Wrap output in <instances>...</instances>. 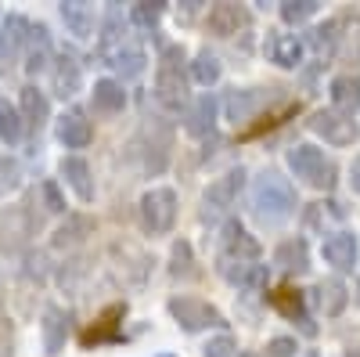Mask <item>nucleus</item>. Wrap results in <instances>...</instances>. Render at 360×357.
<instances>
[{
    "label": "nucleus",
    "mask_w": 360,
    "mask_h": 357,
    "mask_svg": "<svg viewBox=\"0 0 360 357\" xmlns=\"http://www.w3.org/2000/svg\"><path fill=\"white\" fill-rule=\"evenodd\" d=\"M98 47H101V58H105V65H112L115 73H123V76H137L148 62V54L134 33V22L130 15H123L115 4L108 8L105 22H101V37H98Z\"/></svg>",
    "instance_id": "obj_1"
},
{
    "label": "nucleus",
    "mask_w": 360,
    "mask_h": 357,
    "mask_svg": "<svg viewBox=\"0 0 360 357\" xmlns=\"http://www.w3.org/2000/svg\"><path fill=\"white\" fill-rule=\"evenodd\" d=\"M295 188L288 184V177H281L278 170H263L252 181V213L263 224H285L295 213Z\"/></svg>",
    "instance_id": "obj_2"
},
{
    "label": "nucleus",
    "mask_w": 360,
    "mask_h": 357,
    "mask_svg": "<svg viewBox=\"0 0 360 357\" xmlns=\"http://www.w3.org/2000/svg\"><path fill=\"white\" fill-rule=\"evenodd\" d=\"M155 101L169 112H180L191 105L188 94V73H184V51L180 44L162 47L159 54V69H155Z\"/></svg>",
    "instance_id": "obj_3"
},
{
    "label": "nucleus",
    "mask_w": 360,
    "mask_h": 357,
    "mask_svg": "<svg viewBox=\"0 0 360 357\" xmlns=\"http://www.w3.org/2000/svg\"><path fill=\"white\" fill-rule=\"evenodd\" d=\"M288 170H292L303 184H310V188H317V192H332L335 181H339L335 159H328L324 148H317V144H292V148H288Z\"/></svg>",
    "instance_id": "obj_4"
},
{
    "label": "nucleus",
    "mask_w": 360,
    "mask_h": 357,
    "mask_svg": "<svg viewBox=\"0 0 360 357\" xmlns=\"http://www.w3.org/2000/svg\"><path fill=\"white\" fill-rule=\"evenodd\" d=\"M166 311L184 332H205V329H224L227 325V318L209 300H198V296H173Z\"/></svg>",
    "instance_id": "obj_5"
},
{
    "label": "nucleus",
    "mask_w": 360,
    "mask_h": 357,
    "mask_svg": "<svg viewBox=\"0 0 360 357\" xmlns=\"http://www.w3.org/2000/svg\"><path fill=\"white\" fill-rule=\"evenodd\" d=\"M141 224L148 234H169L176 224V192L173 188H152L141 195Z\"/></svg>",
    "instance_id": "obj_6"
},
{
    "label": "nucleus",
    "mask_w": 360,
    "mask_h": 357,
    "mask_svg": "<svg viewBox=\"0 0 360 357\" xmlns=\"http://www.w3.org/2000/svg\"><path fill=\"white\" fill-rule=\"evenodd\" d=\"M242 188H245V170H242V166L220 173L217 181L205 188V195H202V217L213 220V217L227 213L231 206L238 202V195H242Z\"/></svg>",
    "instance_id": "obj_7"
},
{
    "label": "nucleus",
    "mask_w": 360,
    "mask_h": 357,
    "mask_svg": "<svg viewBox=\"0 0 360 357\" xmlns=\"http://www.w3.org/2000/svg\"><path fill=\"white\" fill-rule=\"evenodd\" d=\"M259 242L242 227V220H227L220 227V253L217 260H242V263H259Z\"/></svg>",
    "instance_id": "obj_8"
},
{
    "label": "nucleus",
    "mask_w": 360,
    "mask_h": 357,
    "mask_svg": "<svg viewBox=\"0 0 360 357\" xmlns=\"http://www.w3.org/2000/svg\"><path fill=\"white\" fill-rule=\"evenodd\" d=\"M310 130L317 137H324L328 144H335V148H346L356 141V123L349 115H339L335 108H321L310 115Z\"/></svg>",
    "instance_id": "obj_9"
},
{
    "label": "nucleus",
    "mask_w": 360,
    "mask_h": 357,
    "mask_svg": "<svg viewBox=\"0 0 360 357\" xmlns=\"http://www.w3.org/2000/svg\"><path fill=\"white\" fill-rule=\"evenodd\" d=\"M148 148H144V170L148 173H162L169 163V148H173V130L166 123H148Z\"/></svg>",
    "instance_id": "obj_10"
},
{
    "label": "nucleus",
    "mask_w": 360,
    "mask_h": 357,
    "mask_svg": "<svg viewBox=\"0 0 360 357\" xmlns=\"http://www.w3.org/2000/svg\"><path fill=\"white\" fill-rule=\"evenodd\" d=\"M321 256L335 267V271H353L356 267V234L353 231H332L321 246Z\"/></svg>",
    "instance_id": "obj_11"
},
{
    "label": "nucleus",
    "mask_w": 360,
    "mask_h": 357,
    "mask_svg": "<svg viewBox=\"0 0 360 357\" xmlns=\"http://www.w3.org/2000/svg\"><path fill=\"white\" fill-rule=\"evenodd\" d=\"M72 332V325H69V314L62 307H47L44 311V321H40V343H44V353H62L65 350V339Z\"/></svg>",
    "instance_id": "obj_12"
},
{
    "label": "nucleus",
    "mask_w": 360,
    "mask_h": 357,
    "mask_svg": "<svg viewBox=\"0 0 360 357\" xmlns=\"http://www.w3.org/2000/svg\"><path fill=\"white\" fill-rule=\"evenodd\" d=\"M51 87L58 98H72L83 87V65L76 62V54H58L51 65Z\"/></svg>",
    "instance_id": "obj_13"
},
{
    "label": "nucleus",
    "mask_w": 360,
    "mask_h": 357,
    "mask_svg": "<svg viewBox=\"0 0 360 357\" xmlns=\"http://www.w3.org/2000/svg\"><path fill=\"white\" fill-rule=\"evenodd\" d=\"M213 127H217V98L213 94L191 98V105L184 108V130L191 137H205V134H213Z\"/></svg>",
    "instance_id": "obj_14"
},
{
    "label": "nucleus",
    "mask_w": 360,
    "mask_h": 357,
    "mask_svg": "<svg viewBox=\"0 0 360 357\" xmlns=\"http://www.w3.org/2000/svg\"><path fill=\"white\" fill-rule=\"evenodd\" d=\"M328 98H332V108L339 112V115H356V108H360V76H353V73H342V76H335L332 83H328Z\"/></svg>",
    "instance_id": "obj_15"
},
{
    "label": "nucleus",
    "mask_w": 360,
    "mask_h": 357,
    "mask_svg": "<svg viewBox=\"0 0 360 357\" xmlns=\"http://www.w3.org/2000/svg\"><path fill=\"white\" fill-rule=\"evenodd\" d=\"M29 33H33V22L22 18V15H8L4 29H0V54L8 62H18L22 51L29 47Z\"/></svg>",
    "instance_id": "obj_16"
},
{
    "label": "nucleus",
    "mask_w": 360,
    "mask_h": 357,
    "mask_svg": "<svg viewBox=\"0 0 360 357\" xmlns=\"http://www.w3.org/2000/svg\"><path fill=\"white\" fill-rule=\"evenodd\" d=\"M205 25H209V33H217V37H234L238 29H249V11L242 4H213Z\"/></svg>",
    "instance_id": "obj_17"
},
{
    "label": "nucleus",
    "mask_w": 360,
    "mask_h": 357,
    "mask_svg": "<svg viewBox=\"0 0 360 357\" xmlns=\"http://www.w3.org/2000/svg\"><path fill=\"white\" fill-rule=\"evenodd\" d=\"M58 141L65 148H86L94 141V127H90V119L83 115V108H69L58 119Z\"/></svg>",
    "instance_id": "obj_18"
},
{
    "label": "nucleus",
    "mask_w": 360,
    "mask_h": 357,
    "mask_svg": "<svg viewBox=\"0 0 360 357\" xmlns=\"http://www.w3.org/2000/svg\"><path fill=\"white\" fill-rule=\"evenodd\" d=\"M62 177H65V184L76 192L79 202H94V173H90V163L83 156L62 159Z\"/></svg>",
    "instance_id": "obj_19"
},
{
    "label": "nucleus",
    "mask_w": 360,
    "mask_h": 357,
    "mask_svg": "<svg viewBox=\"0 0 360 357\" xmlns=\"http://www.w3.org/2000/svg\"><path fill=\"white\" fill-rule=\"evenodd\" d=\"M62 18L69 25V33L79 37V40L94 37V29H98V11H94V4H86V0H65Z\"/></svg>",
    "instance_id": "obj_20"
},
{
    "label": "nucleus",
    "mask_w": 360,
    "mask_h": 357,
    "mask_svg": "<svg viewBox=\"0 0 360 357\" xmlns=\"http://www.w3.org/2000/svg\"><path fill=\"white\" fill-rule=\"evenodd\" d=\"M274 263L285 275H307L310 271V249L307 238H285V242L274 249Z\"/></svg>",
    "instance_id": "obj_21"
},
{
    "label": "nucleus",
    "mask_w": 360,
    "mask_h": 357,
    "mask_svg": "<svg viewBox=\"0 0 360 357\" xmlns=\"http://www.w3.org/2000/svg\"><path fill=\"white\" fill-rule=\"evenodd\" d=\"M18 112H22V119H25V127H33V130H40L47 119H51V101H47V94L40 91V87H22V94H18Z\"/></svg>",
    "instance_id": "obj_22"
},
{
    "label": "nucleus",
    "mask_w": 360,
    "mask_h": 357,
    "mask_svg": "<svg viewBox=\"0 0 360 357\" xmlns=\"http://www.w3.org/2000/svg\"><path fill=\"white\" fill-rule=\"evenodd\" d=\"M90 105H94V112L101 115H119L127 108V91L119 80H98L94 91H90Z\"/></svg>",
    "instance_id": "obj_23"
},
{
    "label": "nucleus",
    "mask_w": 360,
    "mask_h": 357,
    "mask_svg": "<svg viewBox=\"0 0 360 357\" xmlns=\"http://www.w3.org/2000/svg\"><path fill=\"white\" fill-rule=\"evenodd\" d=\"M314 303H317V311H321L324 318H339V314L346 311V303H349V292H346V285H342L339 278H324V282L314 289Z\"/></svg>",
    "instance_id": "obj_24"
},
{
    "label": "nucleus",
    "mask_w": 360,
    "mask_h": 357,
    "mask_svg": "<svg viewBox=\"0 0 360 357\" xmlns=\"http://www.w3.org/2000/svg\"><path fill=\"white\" fill-rule=\"evenodd\" d=\"M270 303H274V311L285 314L288 321H299V325H303L307 336L317 332L314 325H310V314H307V307H303V296H299V289H278V292H270Z\"/></svg>",
    "instance_id": "obj_25"
},
{
    "label": "nucleus",
    "mask_w": 360,
    "mask_h": 357,
    "mask_svg": "<svg viewBox=\"0 0 360 357\" xmlns=\"http://www.w3.org/2000/svg\"><path fill=\"white\" fill-rule=\"evenodd\" d=\"M266 51H270V62L281 65V69H295L303 62V40L292 37V33H274L266 40Z\"/></svg>",
    "instance_id": "obj_26"
},
{
    "label": "nucleus",
    "mask_w": 360,
    "mask_h": 357,
    "mask_svg": "<svg viewBox=\"0 0 360 357\" xmlns=\"http://www.w3.org/2000/svg\"><path fill=\"white\" fill-rule=\"evenodd\" d=\"M86 234H94V220L90 217H79V213H72V217H65V224L54 231V249H72V246H79Z\"/></svg>",
    "instance_id": "obj_27"
},
{
    "label": "nucleus",
    "mask_w": 360,
    "mask_h": 357,
    "mask_svg": "<svg viewBox=\"0 0 360 357\" xmlns=\"http://www.w3.org/2000/svg\"><path fill=\"white\" fill-rule=\"evenodd\" d=\"M263 105H266V94L263 91H234L231 101H227V112H231L234 123H245V119H252Z\"/></svg>",
    "instance_id": "obj_28"
},
{
    "label": "nucleus",
    "mask_w": 360,
    "mask_h": 357,
    "mask_svg": "<svg viewBox=\"0 0 360 357\" xmlns=\"http://www.w3.org/2000/svg\"><path fill=\"white\" fill-rule=\"evenodd\" d=\"M22 134H25V119H22V112H18L8 98H0V141L18 144Z\"/></svg>",
    "instance_id": "obj_29"
},
{
    "label": "nucleus",
    "mask_w": 360,
    "mask_h": 357,
    "mask_svg": "<svg viewBox=\"0 0 360 357\" xmlns=\"http://www.w3.org/2000/svg\"><path fill=\"white\" fill-rule=\"evenodd\" d=\"M220 73H224V65H220V58H217L213 51H198V54H195V62H191V80H195V83L213 87V83L220 80Z\"/></svg>",
    "instance_id": "obj_30"
},
{
    "label": "nucleus",
    "mask_w": 360,
    "mask_h": 357,
    "mask_svg": "<svg viewBox=\"0 0 360 357\" xmlns=\"http://www.w3.org/2000/svg\"><path fill=\"white\" fill-rule=\"evenodd\" d=\"M127 314V303H115V307H108L105 314H101V321H98V329H90L86 336H83V343L90 346V343H105V339H115V325H119V318Z\"/></svg>",
    "instance_id": "obj_31"
},
{
    "label": "nucleus",
    "mask_w": 360,
    "mask_h": 357,
    "mask_svg": "<svg viewBox=\"0 0 360 357\" xmlns=\"http://www.w3.org/2000/svg\"><path fill=\"white\" fill-rule=\"evenodd\" d=\"M169 271L176 278H195L198 275V267H195V253H191V242H173V253H169Z\"/></svg>",
    "instance_id": "obj_32"
},
{
    "label": "nucleus",
    "mask_w": 360,
    "mask_h": 357,
    "mask_svg": "<svg viewBox=\"0 0 360 357\" xmlns=\"http://www.w3.org/2000/svg\"><path fill=\"white\" fill-rule=\"evenodd\" d=\"M321 11V0H281V18L288 25H303Z\"/></svg>",
    "instance_id": "obj_33"
},
{
    "label": "nucleus",
    "mask_w": 360,
    "mask_h": 357,
    "mask_svg": "<svg viewBox=\"0 0 360 357\" xmlns=\"http://www.w3.org/2000/svg\"><path fill=\"white\" fill-rule=\"evenodd\" d=\"M310 47H314L317 54H332V51H339V22H324V25H317L314 33H310Z\"/></svg>",
    "instance_id": "obj_34"
},
{
    "label": "nucleus",
    "mask_w": 360,
    "mask_h": 357,
    "mask_svg": "<svg viewBox=\"0 0 360 357\" xmlns=\"http://www.w3.org/2000/svg\"><path fill=\"white\" fill-rule=\"evenodd\" d=\"M162 11H166V4H134L130 8V22H134V29H155Z\"/></svg>",
    "instance_id": "obj_35"
},
{
    "label": "nucleus",
    "mask_w": 360,
    "mask_h": 357,
    "mask_svg": "<svg viewBox=\"0 0 360 357\" xmlns=\"http://www.w3.org/2000/svg\"><path fill=\"white\" fill-rule=\"evenodd\" d=\"M18 177H22V170H18L15 159H0V195L18 188Z\"/></svg>",
    "instance_id": "obj_36"
},
{
    "label": "nucleus",
    "mask_w": 360,
    "mask_h": 357,
    "mask_svg": "<svg viewBox=\"0 0 360 357\" xmlns=\"http://www.w3.org/2000/svg\"><path fill=\"white\" fill-rule=\"evenodd\" d=\"M205 357H238V346L231 336H217L205 343Z\"/></svg>",
    "instance_id": "obj_37"
},
{
    "label": "nucleus",
    "mask_w": 360,
    "mask_h": 357,
    "mask_svg": "<svg viewBox=\"0 0 360 357\" xmlns=\"http://www.w3.org/2000/svg\"><path fill=\"white\" fill-rule=\"evenodd\" d=\"M295 339L292 336H278V339H270L266 343V357H295Z\"/></svg>",
    "instance_id": "obj_38"
},
{
    "label": "nucleus",
    "mask_w": 360,
    "mask_h": 357,
    "mask_svg": "<svg viewBox=\"0 0 360 357\" xmlns=\"http://www.w3.org/2000/svg\"><path fill=\"white\" fill-rule=\"evenodd\" d=\"M40 192H44V202H47L51 213H62V210H65V202H62V195H58V184H54V181H47Z\"/></svg>",
    "instance_id": "obj_39"
},
{
    "label": "nucleus",
    "mask_w": 360,
    "mask_h": 357,
    "mask_svg": "<svg viewBox=\"0 0 360 357\" xmlns=\"http://www.w3.org/2000/svg\"><path fill=\"white\" fill-rule=\"evenodd\" d=\"M349 184H353V192L360 195V156H356L353 166H349Z\"/></svg>",
    "instance_id": "obj_40"
},
{
    "label": "nucleus",
    "mask_w": 360,
    "mask_h": 357,
    "mask_svg": "<svg viewBox=\"0 0 360 357\" xmlns=\"http://www.w3.org/2000/svg\"><path fill=\"white\" fill-rule=\"evenodd\" d=\"M303 357H317V350H307V353H303Z\"/></svg>",
    "instance_id": "obj_41"
},
{
    "label": "nucleus",
    "mask_w": 360,
    "mask_h": 357,
    "mask_svg": "<svg viewBox=\"0 0 360 357\" xmlns=\"http://www.w3.org/2000/svg\"><path fill=\"white\" fill-rule=\"evenodd\" d=\"M349 357H360V346H356V350H353V353H349Z\"/></svg>",
    "instance_id": "obj_42"
},
{
    "label": "nucleus",
    "mask_w": 360,
    "mask_h": 357,
    "mask_svg": "<svg viewBox=\"0 0 360 357\" xmlns=\"http://www.w3.org/2000/svg\"><path fill=\"white\" fill-rule=\"evenodd\" d=\"M242 357H256V353H242Z\"/></svg>",
    "instance_id": "obj_43"
},
{
    "label": "nucleus",
    "mask_w": 360,
    "mask_h": 357,
    "mask_svg": "<svg viewBox=\"0 0 360 357\" xmlns=\"http://www.w3.org/2000/svg\"><path fill=\"white\" fill-rule=\"evenodd\" d=\"M159 357H169V353H159Z\"/></svg>",
    "instance_id": "obj_44"
}]
</instances>
